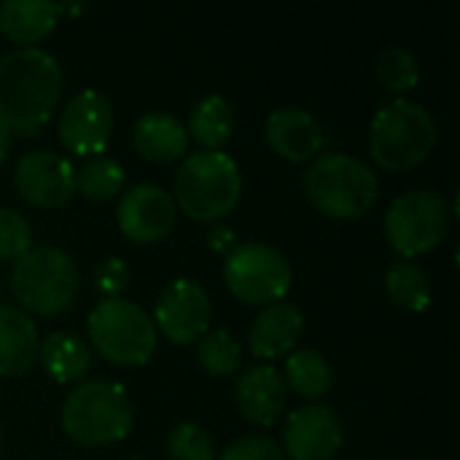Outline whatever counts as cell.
Masks as SVG:
<instances>
[{"label": "cell", "instance_id": "obj_1", "mask_svg": "<svg viewBox=\"0 0 460 460\" xmlns=\"http://www.w3.org/2000/svg\"><path fill=\"white\" fill-rule=\"evenodd\" d=\"M62 94L59 62L38 49H13L0 57V127L8 135H38Z\"/></svg>", "mask_w": 460, "mask_h": 460}, {"label": "cell", "instance_id": "obj_2", "mask_svg": "<svg viewBox=\"0 0 460 460\" xmlns=\"http://www.w3.org/2000/svg\"><path fill=\"white\" fill-rule=\"evenodd\" d=\"M243 194V175L237 162L224 151H194L183 156L175 172V208L197 224H216L226 218Z\"/></svg>", "mask_w": 460, "mask_h": 460}, {"label": "cell", "instance_id": "obj_3", "mask_svg": "<svg viewBox=\"0 0 460 460\" xmlns=\"http://www.w3.org/2000/svg\"><path fill=\"white\" fill-rule=\"evenodd\" d=\"M305 194L326 218L356 221L375 208L380 181L367 162L350 154H321L305 172Z\"/></svg>", "mask_w": 460, "mask_h": 460}, {"label": "cell", "instance_id": "obj_4", "mask_svg": "<svg viewBox=\"0 0 460 460\" xmlns=\"http://www.w3.org/2000/svg\"><path fill=\"white\" fill-rule=\"evenodd\" d=\"M439 127L434 116L412 102L394 100L383 105L369 127V154L388 172H410L437 148Z\"/></svg>", "mask_w": 460, "mask_h": 460}, {"label": "cell", "instance_id": "obj_5", "mask_svg": "<svg viewBox=\"0 0 460 460\" xmlns=\"http://www.w3.org/2000/svg\"><path fill=\"white\" fill-rule=\"evenodd\" d=\"M62 431L84 447H105L129 437L135 412L127 391L111 380H89L73 388L62 404Z\"/></svg>", "mask_w": 460, "mask_h": 460}, {"label": "cell", "instance_id": "obj_6", "mask_svg": "<svg viewBox=\"0 0 460 460\" xmlns=\"http://www.w3.org/2000/svg\"><path fill=\"white\" fill-rule=\"evenodd\" d=\"M11 294L27 315H59L78 294V267L62 248H30L13 261Z\"/></svg>", "mask_w": 460, "mask_h": 460}, {"label": "cell", "instance_id": "obj_7", "mask_svg": "<svg viewBox=\"0 0 460 460\" xmlns=\"http://www.w3.org/2000/svg\"><path fill=\"white\" fill-rule=\"evenodd\" d=\"M89 342L116 367H146L156 350L154 321L129 299H102L86 321Z\"/></svg>", "mask_w": 460, "mask_h": 460}, {"label": "cell", "instance_id": "obj_8", "mask_svg": "<svg viewBox=\"0 0 460 460\" xmlns=\"http://www.w3.org/2000/svg\"><path fill=\"white\" fill-rule=\"evenodd\" d=\"M453 226V210L442 194L431 189H415L396 197L385 213L383 232L388 245L407 261L434 251Z\"/></svg>", "mask_w": 460, "mask_h": 460}, {"label": "cell", "instance_id": "obj_9", "mask_svg": "<svg viewBox=\"0 0 460 460\" xmlns=\"http://www.w3.org/2000/svg\"><path fill=\"white\" fill-rule=\"evenodd\" d=\"M224 283L245 305H275L280 302L294 272L288 259L267 243H240L224 256Z\"/></svg>", "mask_w": 460, "mask_h": 460}, {"label": "cell", "instance_id": "obj_10", "mask_svg": "<svg viewBox=\"0 0 460 460\" xmlns=\"http://www.w3.org/2000/svg\"><path fill=\"white\" fill-rule=\"evenodd\" d=\"M210 299L191 278H178L159 294L154 307V329L172 345H194L210 326Z\"/></svg>", "mask_w": 460, "mask_h": 460}, {"label": "cell", "instance_id": "obj_11", "mask_svg": "<svg viewBox=\"0 0 460 460\" xmlns=\"http://www.w3.org/2000/svg\"><path fill=\"white\" fill-rule=\"evenodd\" d=\"M113 135V105L102 92L84 89L73 94L57 121L59 143L75 156H100Z\"/></svg>", "mask_w": 460, "mask_h": 460}, {"label": "cell", "instance_id": "obj_12", "mask_svg": "<svg viewBox=\"0 0 460 460\" xmlns=\"http://www.w3.org/2000/svg\"><path fill=\"white\" fill-rule=\"evenodd\" d=\"M16 191L38 208H59L75 191L73 164L49 148H35L19 156L13 170Z\"/></svg>", "mask_w": 460, "mask_h": 460}, {"label": "cell", "instance_id": "obj_13", "mask_svg": "<svg viewBox=\"0 0 460 460\" xmlns=\"http://www.w3.org/2000/svg\"><path fill=\"white\" fill-rule=\"evenodd\" d=\"M178 208L172 197L156 183H137L119 199L116 221L127 240L151 245L164 240L175 226Z\"/></svg>", "mask_w": 460, "mask_h": 460}, {"label": "cell", "instance_id": "obj_14", "mask_svg": "<svg viewBox=\"0 0 460 460\" xmlns=\"http://www.w3.org/2000/svg\"><path fill=\"white\" fill-rule=\"evenodd\" d=\"M345 434L337 412L326 404H307L288 415L283 431V456L291 460H334Z\"/></svg>", "mask_w": 460, "mask_h": 460}, {"label": "cell", "instance_id": "obj_15", "mask_svg": "<svg viewBox=\"0 0 460 460\" xmlns=\"http://www.w3.org/2000/svg\"><path fill=\"white\" fill-rule=\"evenodd\" d=\"M234 399L240 415L259 426L270 429L280 420L288 404V385L283 380V372H278L272 364H251L240 372L234 383Z\"/></svg>", "mask_w": 460, "mask_h": 460}, {"label": "cell", "instance_id": "obj_16", "mask_svg": "<svg viewBox=\"0 0 460 460\" xmlns=\"http://www.w3.org/2000/svg\"><path fill=\"white\" fill-rule=\"evenodd\" d=\"M264 137L267 146L288 162H310L315 156H321L323 146H326V132L321 127V121L296 105H283L275 108L267 116L264 124Z\"/></svg>", "mask_w": 460, "mask_h": 460}, {"label": "cell", "instance_id": "obj_17", "mask_svg": "<svg viewBox=\"0 0 460 460\" xmlns=\"http://www.w3.org/2000/svg\"><path fill=\"white\" fill-rule=\"evenodd\" d=\"M302 334H305L302 310L291 302H275V305H267L256 315V321L248 332V348L256 358L270 364V361L286 358L291 350H296Z\"/></svg>", "mask_w": 460, "mask_h": 460}, {"label": "cell", "instance_id": "obj_18", "mask_svg": "<svg viewBox=\"0 0 460 460\" xmlns=\"http://www.w3.org/2000/svg\"><path fill=\"white\" fill-rule=\"evenodd\" d=\"M132 143L148 162L167 164L178 162L189 151V132L178 116L167 111H148L132 127Z\"/></svg>", "mask_w": 460, "mask_h": 460}, {"label": "cell", "instance_id": "obj_19", "mask_svg": "<svg viewBox=\"0 0 460 460\" xmlns=\"http://www.w3.org/2000/svg\"><path fill=\"white\" fill-rule=\"evenodd\" d=\"M40 337L27 313L0 305V377H19L38 361Z\"/></svg>", "mask_w": 460, "mask_h": 460}, {"label": "cell", "instance_id": "obj_20", "mask_svg": "<svg viewBox=\"0 0 460 460\" xmlns=\"http://www.w3.org/2000/svg\"><path fill=\"white\" fill-rule=\"evenodd\" d=\"M59 13H62V3L5 0L0 3V32L11 43H19V49H30L32 43L51 35Z\"/></svg>", "mask_w": 460, "mask_h": 460}, {"label": "cell", "instance_id": "obj_21", "mask_svg": "<svg viewBox=\"0 0 460 460\" xmlns=\"http://www.w3.org/2000/svg\"><path fill=\"white\" fill-rule=\"evenodd\" d=\"M38 358L49 377L57 383H78L86 377L92 364V348L73 332H51L38 350Z\"/></svg>", "mask_w": 460, "mask_h": 460}, {"label": "cell", "instance_id": "obj_22", "mask_svg": "<svg viewBox=\"0 0 460 460\" xmlns=\"http://www.w3.org/2000/svg\"><path fill=\"white\" fill-rule=\"evenodd\" d=\"M189 137L199 143L202 151H218L224 148L234 135V111L226 97L208 94L202 97L191 113H189Z\"/></svg>", "mask_w": 460, "mask_h": 460}, {"label": "cell", "instance_id": "obj_23", "mask_svg": "<svg viewBox=\"0 0 460 460\" xmlns=\"http://www.w3.org/2000/svg\"><path fill=\"white\" fill-rule=\"evenodd\" d=\"M283 380H286L288 388H294V394L313 402V399H323L332 391L334 375H332L329 361L318 350L299 348V350H291L286 356Z\"/></svg>", "mask_w": 460, "mask_h": 460}, {"label": "cell", "instance_id": "obj_24", "mask_svg": "<svg viewBox=\"0 0 460 460\" xmlns=\"http://www.w3.org/2000/svg\"><path fill=\"white\" fill-rule=\"evenodd\" d=\"M385 291L388 299L407 310V313H423L431 305L434 288H431V278L429 272L415 264V261H394L385 272Z\"/></svg>", "mask_w": 460, "mask_h": 460}, {"label": "cell", "instance_id": "obj_25", "mask_svg": "<svg viewBox=\"0 0 460 460\" xmlns=\"http://www.w3.org/2000/svg\"><path fill=\"white\" fill-rule=\"evenodd\" d=\"M124 167L111 156H92L75 170V191L92 202H108L124 189Z\"/></svg>", "mask_w": 460, "mask_h": 460}, {"label": "cell", "instance_id": "obj_26", "mask_svg": "<svg viewBox=\"0 0 460 460\" xmlns=\"http://www.w3.org/2000/svg\"><path fill=\"white\" fill-rule=\"evenodd\" d=\"M375 78L385 92L404 94L412 92L420 81L418 57L407 46H388L375 59Z\"/></svg>", "mask_w": 460, "mask_h": 460}, {"label": "cell", "instance_id": "obj_27", "mask_svg": "<svg viewBox=\"0 0 460 460\" xmlns=\"http://www.w3.org/2000/svg\"><path fill=\"white\" fill-rule=\"evenodd\" d=\"M197 358H199V364H202V369L208 375L226 377V375L240 372V367H243V345L232 332L216 329V332H210V334H205L199 340Z\"/></svg>", "mask_w": 460, "mask_h": 460}, {"label": "cell", "instance_id": "obj_28", "mask_svg": "<svg viewBox=\"0 0 460 460\" xmlns=\"http://www.w3.org/2000/svg\"><path fill=\"white\" fill-rule=\"evenodd\" d=\"M167 456L170 460H216L213 437L197 423H178L167 434Z\"/></svg>", "mask_w": 460, "mask_h": 460}, {"label": "cell", "instance_id": "obj_29", "mask_svg": "<svg viewBox=\"0 0 460 460\" xmlns=\"http://www.w3.org/2000/svg\"><path fill=\"white\" fill-rule=\"evenodd\" d=\"M32 248V226L30 221L11 208H0V259H19Z\"/></svg>", "mask_w": 460, "mask_h": 460}, {"label": "cell", "instance_id": "obj_30", "mask_svg": "<svg viewBox=\"0 0 460 460\" xmlns=\"http://www.w3.org/2000/svg\"><path fill=\"white\" fill-rule=\"evenodd\" d=\"M216 460H286V456L275 439L264 434H251L232 442Z\"/></svg>", "mask_w": 460, "mask_h": 460}, {"label": "cell", "instance_id": "obj_31", "mask_svg": "<svg viewBox=\"0 0 460 460\" xmlns=\"http://www.w3.org/2000/svg\"><path fill=\"white\" fill-rule=\"evenodd\" d=\"M129 286V267L111 256V259H102L94 270V288L100 291L102 299H116L127 291Z\"/></svg>", "mask_w": 460, "mask_h": 460}, {"label": "cell", "instance_id": "obj_32", "mask_svg": "<svg viewBox=\"0 0 460 460\" xmlns=\"http://www.w3.org/2000/svg\"><path fill=\"white\" fill-rule=\"evenodd\" d=\"M208 248L226 256V253L234 248V232H232L229 226H216V229H210V234H208Z\"/></svg>", "mask_w": 460, "mask_h": 460}, {"label": "cell", "instance_id": "obj_33", "mask_svg": "<svg viewBox=\"0 0 460 460\" xmlns=\"http://www.w3.org/2000/svg\"><path fill=\"white\" fill-rule=\"evenodd\" d=\"M8 154H11V135L0 127V167L8 162Z\"/></svg>", "mask_w": 460, "mask_h": 460}, {"label": "cell", "instance_id": "obj_34", "mask_svg": "<svg viewBox=\"0 0 460 460\" xmlns=\"http://www.w3.org/2000/svg\"><path fill=\"white\" fill-rule=\"evenodd\" d=\"M0 447H3V431H0Z\"/></svg>", "mask_w": 460, "mask_h": 460}]
</instances>
